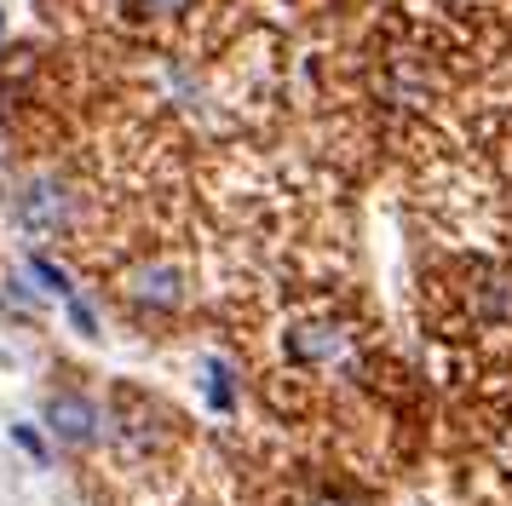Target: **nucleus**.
Wrapping results in <instances>:
<instances>
[{"mask_svg": "<svg viewBox=\"0 0 512 506\" xmlns=\"http://www.w3.org/2000/svg\"><path fill=\"white\" fill-rule=\"evenodd\" d=\"M121 294H127V305H133V311L167 317V311H179V299H185V276L173 271L167 259H150V265H133V271H127Z\"/></svg>", "mask_w": 512, "mask_h": 506, "instance_id": "obj_3", "label": "nucleus"}, {"mask_svg": "<svg viewBox=\"0 0 512 506\" xmlns=\"http://www.w3.org/2000/svg\"><path fill=\"white\" fill-rule=\"evenodd\" d=\"M478 317H495V322L512 317V276H484L478 282Z\"/></svg>", "mask_w": 512, "mask_h": 506, "instance_id": "obj_6", "label": "nucleus"}, {"mask_svg": "<svg viewBox=\"0 0 512 506\" xmlns=\"http://www.w3.org/2000/svg\"><path fill=\"white\" fill-rule=\"evenodd\" d=\"M64 305H70V322H75V334H87V340H93V334H98V311H93V299L70 294Z\"/></svg>", "mask_w": 512, "mask_h": 506, "instance_id": "obj_9", "label": "nucleus"}, {"mask_svg": "<svg viewBox=\"0 0 512 506\" xmlns=\"http://www.w3.org/2000/svg\"><path fill=\"white\" fill-rule=\"evenodd\" d=\"M41 432L58 443V449H70V455H81V449H93L98 437H104V414H98L93 397H81V391L58 386L47 391V409H41Z\"/></svg>", "mask_w": 512, "mask_h": 506, "instance_id": "obj_2", "label": "nucleus"}, {"mask_svg": "<svg viewBox=\"0 0 512 506\" xmlns=\"http://www.w3.org/2000/svg\"><path fill=\"white\" fill-rule=\"evenodd\" d=\"M12 443L24 449L35 466H52V443H47V432L41 426H29V420H12Z\"/></svg>", "mask_w": 512, "mask_h": 506, "instance_id": "obj_8", "label": "nucleus"}, {"mask_svg": "<svg viewBox=\"0 0 512 506\" xmlns=\"http://www.w3.org/2000/svg\"><path fill=\"white\" fill-rule=\"evenodd\" d=\"M0 29H6V18H0Z\"/></svg>", "mask_w": 512, "mask_h": 506, "instance_id": "obj_12", "label": "nucleus"}, {"mask_svg": "<svg viewBox=\"0 0 512 506\" xmlns=\"http://www.w3.org/2000/svg\"><path fill=\"white\" fill-rule=\"evenodd\" d=\"M133 6H139L144 18H179V12L196 6V0H133Z\"/></svg>", "mask_w": 512, "mask_h": 506, "instance_id": "obj_10", "label": "nucleus"}, {"mask_svg": "<svg viewBox=\"0 0 512 506\" xmlns=\"http://www.w3.org/2000/svg\"><path fill=\"white\" fill-rule=\"evenodd\" d=\"M12 219L29 230V236H64L75 225V190L64 179H24V190L12 196Z\"/></svg>", "mask_w": 512, "mask_h": 506, "instance_id": "obj_1", "label": "nucleus"}, {"mask_svg": "<svg viewBox=\"0 0 512 506\" xmlns=\"http://www.w3.org/2000/svg\"><path fill=\"white\" fill-rule=\"evenodd\" d=\"M24 271L35 276V282H41V294H52V299H70V294H75L70 271H64V265H52L47 253H29V259H24Z\"/></svg>", "mask_w": 512, "mask_h": 506, "instance_id": "obj_5", "label": "nucleus"}, {"mask_svg": "<svg viewBox=\"0 0 512 506\" xmlns=\"http://www.w3.org/2000/svg\"><path fill=\"white\" fill-rule=\"evenodd\" d=\"M311 506H351V501H340V495H317Z\"/></svg>", "mask_w": 512, "mask_h": 506, "instance_id": "obj_11", "label": "nucleus"}, {"mask_svg": "<svg viewBox=\"0 0 512 506\" xmlns=\"http://www.w3.org/2000/svg\"><path fill=\"white\" fill-rule=\"evenodd\" d=\"M346 345H351V334L340 322H300V328H288V357L294 363H334Z\"/></svg>", "mask_w": 512, "mask_h": 506, "instance_id": "obj_4", "label": "nucleus"}, {"mask_svg": "<svg viewBox=\"0 0 512 506\" xmlns=\"http://www.w3.org/2000/svg\"><path fill=\"white\" fill-rule=\"evenodd\" d=\"M202 386H208V403L219 414H236V380H231L225 363H208V380H202Z\"/></svg>", "mask_w": 512, "mask_h": 506, "instance_id": "obj_7", "label": "nucleus"}]
</instances>
